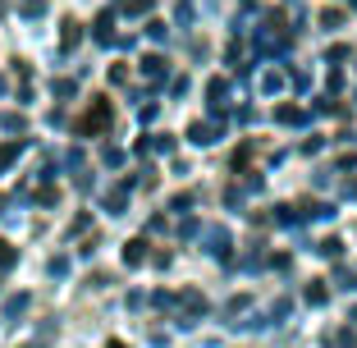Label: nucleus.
I'll return each instance as SVG.
<instances>
[{
    "label": "nucleus",
    "instance_id": "obj_8",
    "mask_svg": "<svg viewBox=\"0 0 357 348\" xmlns=\"http://www.w3.org/2000/svg\"><path fill=\"white\" fill-rule=\"evenodd\" d=\"M110 23H115L110 14H101V19H96V42H110Z\"/></svg>",
    "mask_w": 357,
    "mask_h": 348
},
{
    "label": "nucleus",
    "instance_id": "obj_3",
    "mask_svg": "<svg viewBox=\"0 0 357 348\" xmlns=\"http://www.w3.org/2000/svg\"><path fill=\"white\" fill-rule=\"evenodd\" d=\"M19 151H23V142H5V147H0V174H5V169L19 160Z\"/></svg>",
    "mask_w": 357,
    "mask_h": 348
},
{
    "label": "nucleus",
    "instance_id": "obj_9",
    "mask_svg": "<svg viewBox=\"0 0 357 348\" xmlns=\"http://www.w3.org/2000/svg\"><path fill=\"white\" fill-rule=\"evenodd\" d=\"M124 262H128V266L142 262V243H128V248H124Z\"/></svg>",
    "mask_w": 357,
    "mask_h": 348
},
{
    "label": "nucleus",
    "instance_id": "obj_14",
    "mask_svg": "<svg viewBox=\"0 0 357 348\" xmlns=\"http://www.w3.org/2000/svg\"><path fill=\"white\" fill-rule=\"evenodd\" d=\"M110 348H124V344H119V339H115V344H110Z\"/></svg>",
    "mask_w": 357,
    "mask_h": 348
},
{
    "label": "nucleus",
    "instance_id": "obj_11",
    "mask_svg": "<svg viewBox=\"0 0 357 348\" xmlns=\"http://www.w3.org/2000/svg\"><path fill=\"white\" fill-rule=\"evenodd\" d=\"M0 128H10V133H19V128H23V119H19V115H0Z\"/></svg>",
    "mask_w": 357,
    "mask_h": 348
},
{
    "label": "nucleus",
    "instance_id": "obj_10",
    "mask_svg": "<svg viewBox=\"0 0 357 348\" xmlns=\"http://www.w3.org/2000/svg\"><path fill=\"white\" fill-rule=\"evenodd\" d=\"M23 307H28V294H19V298H10V307H5V312H10V317H19Z\"/></svg>",
    "mask_w": 357,
    "mask_h": 348
},
{
    "label": "nucleus",
    "instance_id": "obj_2",
    "mask_svg": "<svg viewBox=\"0 0 357 348\" xmlns=\"http://www.w3.org/2000/svg\"><path fill=\"white\" fill-rule=\"evenodd\" d=\"M78 37H83V28H78L74 19H64V37H60V46H64V51H74V46H78Z\"/></svg>",
    "mask_w": 357,
    "mask_h": 348
},
{
    "label": "nucleus",
    "instance_id": "obj_4",
    "mask_svg": "<svg viewBox=\"0 0 357 348\" xmlns=\"http://www.w3.org/2000/svg\"><path fill=\"white\" fill-rule=\"evenodd\" d=\"M142 74H147V78H160V74H165V60H160V55H147V60H142Z\"/></svg>",
    "mask_w": 357,
    "mask_h": 348
},
{
    "label": "nucleus",
    "instance_id": "obj_13",
    "mask_svg": "<svg viewBox=\"0 0 357 348\" xmlns=\"http://www.w3.org/2000/svg\"><path fill=\"white\" fill-rule=\"evenodd\" d=\"M0 96H5V78H0Z\"/></svg>",
    "mask_w": 357,
    "mask_h": 348
},
{
    "label": "nucleus",
    "instance_id": "obj_5",
    "mask_svg": "<svg viewBox=\"0 0 357 348\" xmlns=\"http://www.w3.org/2000/svg\"><path fill=\"white\" fill-rule=\"evenodd\" d=\"M19 10H23V19H42V14H46V0H23Z\"/></svg>",
    "mask_w": 357,
    "mask_h": 348
},
{
    "label": "nucleus",
    "instance_id": "obj_6",
    "mask_svg": "<svg viewBox=\"0 0 357 348\" xmlns=\"http://www.w3.org/2000/svg\"><path fill=\"white\" fill-rule=\"evenodd\" d=\"M192 142H202V147L215 142V128H211V124H192Z\"/></svg>",
    "mask_w": 357,
    "mask_h": 348
},
{
    "label": "nucleus",
    "instance_id": "obj_1",
    "mask_svg": "<svg viewBox=\"0 0 357 348\" xmlns=\"http://www.w3.org/2000/svg\"><path fill=\"white\" fill-rule=\"evenodd\" d=\"M110 128V96H92V106L83 110V119L74 124V133L78 137H96V133H105Z\"/></svg>",
    "mask_w": 357,
    "mask_h": 348
},
{
    "label": "nucleus",
    "instance_id": "obj_7",
    "mask_svg": "<svg viewBox=\"0 0 357 348\" xmlns=\"http://www.w3.org/2000/svg\"><path fill=\"white\" fill-rule=\"evenodd\" d=\"M14 262H19V252H14L10 243H0V271H10V266H14Z\"/></svg>",
    "mask_w": 357,
    "mask_h": 348
},
{
    "label": "nucleus",
    "instance_id": "obj_12",
    "mask_svg": "<svg viewBox=\"0 0 357 348\" xmlns=\"http://www.w3.org/2000/svg\"><path fill=\"white\" fill-rule=\"evenodd\" d=\"M124 10L128 14H142V10H151V0H124Z\"/></svg>",
    "mask_w": 357,
    "mask_h": 348
}]
</instances>
